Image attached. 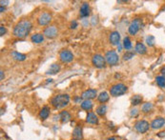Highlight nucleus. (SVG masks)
I'll use <instances>...</instances> for the list:
<instances>
[{
    "label": "nucleus",
    "mask_w": 165,
    "mask_h": 140,
    "mask_svg": "<svg viewBox=\"0 0 165 140\" xmlns=\"http://www.w3.org/2000/svg\"><path fill=\"white\" fill-rule=\"evenodd\" d=\"M91 13V9L88 3H83L80 7V11H79V14H80L81 17H88Z\"/></svg>",
    "instance_id": "4468645a"
},
{
    "label": "nucleus",
    "mask_w": 165,
    "mask_h": 140,
    "mask_svg": "<svg viewBox=\"0 0 165 140\" xmlns=\"http://www.w3.org/2000/svg\"><path fill=\"white\" fill-rule=\"evenodd\" d=\"M151 125L149 124L148 121L146 120H138L135 123V130L138 133H145L147 132L150 129Z\"/></svg>",
    "instance_id": "0eeeda50"
},
{
    "label": "nucleus",
    "mask_w": 165,
    "mask_h": 140,
    "mask_svg": "<svg viewBox=\"0 0 165 140\" xmlns=\"http://www.w3.org/2000/svg\"><path fill=\"white\" fill-rule=\"evenodd\" d=\"M153 109H154V105H153V103L151 102H147V103H144L141 106V112L143 113H149L153 111Z\"/></svg>",
    "instance_id": "4be33fe9"
},
{
    "label": "nucleus",
    "mask_w": 165,
    "mask_h": 140,
    "mask_svg": "<svg viewBox=\"0 0 165 140\" xmlns=\"http://www.w3.org/2000/svg\"><path fill=\"white\" fill-rule=\"evenodd\" d=\"M73 137L75 139H82L83 137V133H82V128L79 127V126H76L74 131H73Z\"/></svg>",
    "instance_id": "aec40b11"
},
{
    "label": "nucleus",
    "mask_w": 165,
    "mask_h": 140,
    "mask_svg": "<svg viewBox=\"0 0 165 140\" xmlns=\"http://www.w3.org/2000/svg\"><path fill=\"white\" fill-rule=\"evenodd\" d=\"M77 27H78V23H77L76 20H74V21H72V22H71V25H70V28H71V29L75 30V29H76Z\"/></svg>",
    "instance_id": "473e14b6"
},
{
    "label": "nucleus",
    "mask_w": 165,
    "mask_h": 140,
    "mask_svg": "<svg viewBox=\"0 0 165 140\" xmlns=\"http://www.w3.org/2000/svg\"><path fill=\"white\" fill-rule=\"evenodd\" d=\"M109 98H110V95L107 92H102L97 96V100H99V102H100L101 104H104V103L108 102Z\"/></svg>",
    "instance_id": "b1692460"
},
{
    "label": "nucleus",
    "mask_w": 165,
    "mask_h": 140,
    "mask_svg": "<svg viewBox=\"0 0 165 140\" xmlns=\"http://www.w3.org/2000/svg\"><path fill=\"white\" fill-rule=\"evenodd\" d=\"M134 56H135V53L132 52H129V51H128L126 53H124V56H123V59H124V60H129V59H131L132 57H134Z\"/></svg>",
    "instance_id": "7c9ffc66"
},
{
    "label": "nucleus",
    "mask_w": 165,
    "mask_h": 140,
    "mask_svg": "<svg viewBox=\"0 0 165 140\" xmlns=\"http://www.w3.org/2000/svg\"><path fill=\"white\" fill-rule=\"evenodd\" d=\"M31 41L34 44H40L44 41V34L42 33H34L31 36Z\"/></svg>",
    "instance_id": "f3484780"
},
{
    "label": "nucleus",
    "mask_w": 165,
    "mask_h": 140,
    "mask_svg": "<svg viewBox=\"0 0 165 140\" xmlns=\"http://www.w3.org/2000/svg\"><path fill=\"white\" fill-rule=\"evenodd\" d=\"M11 57H13L15 60H16V61H24V60L26 59V56L25 54H23L21 52H11Z\"/></svg>",
    "instance_id": "5701e85b"
},
{
    "label": "nucleus",
    "mask_w": 165,
    "mask_h": 140,
    "mask_svg": "<svg viewBox=\"0 0 165 140\" xmlns=\"http://www.w3.org/2000/svg\"><path fill=\"white\" fill-rule=\"evenodd\" d=\"M127 92H128V87L125 84H122V83L115 84L110 88V94L114 97L121 96V95L125 94Z\"/></svg>",
    "instance_id": "7ed1b4c3"
},
{
    "label": "nucleus",
    "mask_w": 165,
    "mask_h": 140,
    "mask_svg": "<svg viewBox=\"0 0 165 140\" xmlns=\"http://www.w3.org/2000/svg\"><path fill=\"white\" fill-rule=\"evenodd\" d=\"M0 11H1V13H3V11H5V8H3V7H1V9H0Z\"/></svg>",
    "instance_id": "58836bf2"
},
{
    "label": "nucleus",
    "mask_w": 165,
    "mask_h": 140,
    "mask_svg": "<svg viewBox=\"0 0 165 140\" xmlns=\"http://www.w3.org/2000/svg\"><path fill=\"white\" fill-rule=\"evenodd\" d=\"M0 75H1V80H3L4 77H5V75H4V72H3V71L0 72Z\"/></svg>",
    "instance_id": "e433bc0d"
},
{
    "label": "nucleus",
    "mask_w": 165,
    "mask_h": 140,
    "mask_svg": "<svg viewBox=\"0 0 165 140\" xmlns=\"http://www.w3.org/2000/svg\"><path fill=\"white\" fill-rule=\"evenodd\" d=\"M105 60L106 62L108 63V65L110 66H115L118 65V61H119V57H118V54L117 53V52L111 50V51H108L105 54Z\"/></svg>",
    "instance_id": "20e7f679"
},
{
    "label": "nucleus",
    "mask_w": 165,
    "mask_h": 140,
    "mask_svg": "<svg viewBox=\"0 0 165 140\" xmlns=\"http://www.w3.org/2000/svg\"><path fill=\"white\" fill-rule=\"evenodd\" d=\"M158 136H160V137H165V132H160V133H158V135H157Z\"/></svg>",
    "instance_id": "c9c22d12"
},
{
    "label": "nucleus",
    "mask_w": 165,
    "mask_h": 140,
    "mask_svg": "<svg viewBox=\"0 0 165 140\" xmlns=\"http://www.w3.org/2000/svg\"><path fill=\"white\" fill-rule=\"evenodd\" d=\"M70 102V96L66 94H60L54 95L51 99V104L53 108L56 109H62L69 105Z\"/></svg>",
    "instance_id": "f03ea898"
},
{
    "label": "nucleus",
    "mask_w": 165,
    "mask_h": 140,
    "mask_svg": "<svg viewBox=\"0 0 165 140\" xmlns=\"http://www.w3.org/2000/svg\"><path fill=\"white\" fill-rule=\"evenodd\" d=\"M156 82L160 88L164 89L165 88V77L163 75H158L156 77Z\"/></svg>",
    "instance_id": "cd10ccee"
},
{
    "label": "nucleus",
    "mask_w": 165,
    "mask_h": 140,
    "mask_svg": "<svg viewBox=\"0 0 165 140\" xmlns=\"http://www.w3.org/2000/svg\"><path fill=\"white\" fill-rule=\"evenodd\" d=\"M59 118L62 123H67L71 120L72 116H71V113L68 111H62L59 114Z\"/></svg>",
    "instance_id": "a211bd4d"
},
{
    "label": "nucleus",
    "mask_w": 165,
    "mask_h": 140,
    "mask_svg": "<svg viewBox=\"0 0 165 140\" xmlns=\"http://www.w3.org/2000/svg\"><path fill=\"white\" fill-rule=\"evenodd\" d=\"M52 20H53L52 14L49 13V11H43V13H41L40 15L38 16L37 23L40 26H47L51 23Z\"/></svg>",
    "instance_id": "423d86ee"
},
{
    "label": "nucleus",
    "mask_w": 165,
    "mask_h": 140,
    "mask_svg": "<svg viewBox=\"0 0 165 140\" xmlns=\"http://www.w3.org/2000/svg\"><path fill=\"white\" fill-rule=\"evenodd\" d=\"M72 140H79V139H75V138H74V139H72Z\"/></svg>",
    "instance_id": "a19ab883"
},
{
    "label": "nucleus",
    "mask_w": 165,
    "mask_h": 140,
    "mask_svg": "<svg viewBox=\"0 0 165 140\" xmlns=\"http://www.w3.org/2000/svg\"><path fill=\"white\" fill-rule=\"evenodd\" d=\"M86 122L89 123V124H97L99 123V117H97V115L95 113H88L87 114V117H86Z\"/></svg>",
    "instance_id": "2eb2a0df"
},
{
    "label": "nucleus",
    "mask_w": 165,
    "mask_h": 140,
    "mask_svg": "<svg viewBox=\"0 0 165 140\" xmlns=\"http://www.w3.org/2000/svg\"><path fill=\"white\" fill-rule=\"evenodd\" d=\"M59 59L62 63H70L74 60V54L70 50H62L59 52Z\"/></svg>",
    "instance_id": "6e6552de"
},
{
    "label": "nucleus",
    "mask_w": 165,
    "mask_h": 140,
    "mask_svg": "<svg viewBox=\"0 0 165 140\" xmlns=\"http://www.w3.org/2000/svg\"><path fill=\"white\" fill-rule=\"evenodd\" d=\"M142 101H143V97L141 95H139V94L134 95L132 97V99H131V103H132L133 106H138L139 104H141Z\"/></svg>",
    "instance_id": "393cba45"
},
{
    "label": "nucleus",
    "mask_w": 165,
    "mask_h": 140,
    "mask_svg": "<svg viewBox=\"0 0 165 140\" xmlns=\"http://www.w3.org/2000/svg\"><path fill=\"white\" fill-rule=\"evenodd\" d=\"M75 101H76V103H80V102H81V98H80V97H76V98H75Z\"/></svg>",
    "instance_id": "f704fd0d"
},
{
    "label": "nucleus",
    "mask_w": 165,
    "mask_h": 140,
    "mask_svg": "<svg viewBox=\"0 0 165 140\" xmlns=\"http://www.w3.org/2000/svg\"><path fill=\"white\" fill-rule=\"evenodd\" d=\"M109 41L110 43L114 46H118L120 43V33L117 31L112 32L109 36Z\"/></svg>",
    "instance_id": "ddd939ff"
},
{
    "label": "nucleus",
    "mask_w": 165,
    "mask_h": 140,
    "mask_svg": "<svg viewBox=\"0 0 165 140\" xmlns=\"http://www.w3.org/2000/svg\"><path fill=\"white\" fill-rule=\"evenodd\" d=\"M161 72H162V74H163V76L165 77V67H164V68L161 70Z\"/></svg>",
    "instance_id": "4c0bfd02"
},
{
    "label": "nucleus",
    "mask_w": 165,
    "mask_h": 140,
    "mask_svg": "<svg viewBox=\"0 0 165 140\" xmlns=\"http://www.w3.org/2000/svg\"><path fill=\"white\" fill-rule=\"evenodd\" d=\"M123 47L128 51L132 49V42H131V39L129 37H125L123 39Z\"/></svg>",
    "instance_id": "c85d7f7f"
},
{
    "label": "nucleus",
    "mask_w": 165,
    "mask_h": 140,
    "mask_svg": "<svg viewBox=\"0 0 165 140\" xmlns=\"http://www.w3.org/2000/svg\"><path fill=\"white\" fill-rule=\"evenodd\" d=\"M92 63L93 65L95 67V68H99V69H101V68H104L105 65H106V60H105V57H103L101 54H95L92 58Z\"/></svg>",
    "instance_id": "1a4fd4ad"
},
{
    "label": "nucleus",
    "mask_w": 165,
    "mask_h": 140,
    "mask_svg": "<svg viewBox=\"0 0 165 140\" xmlns=\"http://www.w3.org/2000/svg\"><path fill=\"white\" fill-rule=\"evenodd\" d=\"M135 51L139 54H145L147 52V49H146V47L143 43H141V42H138L135 47Z\"/></svg>",
    "instance_id": "412c9836"
},
{
    "label": "nucleus",
    "mask_w": 165,
    "mask_h": 140,
    "mask_svg": "<svg viewBox=\"0 0 165 140\" xmlns=\"http://www.w3.org/2000/svg\"><path fill=\"white\" fill-rule=\"evenodd\" d=\"M97 95V93H96V90H94V89H88L86 91H84L81 94V98H83L84 100H92L95 98Z\"/></svg>",
    "instance_id": "f8f14e48"
},
{
    "label": "nucleus",
    "mask_w": 165,
    "mask_h": 140,
    "mask_svg": "<svg viewBox=\"0 0 165 140\" xmlns=\"http://www.w3.org/2000/svg\"><path fill=\"white\" fill-rule=\"evenodd\" d=\"M44 36H46L49 39H53L54 37H57L58 34V30L56 26H49L44 30L43 33Z\"/></svg>",
    "instance_id": "9d476101"
},
{
    "label": "nucleus",
    "mask_w": 165,
    "mask_h": 140,
    "mask_svg": "<svg viewBox=\"0 0 165 140\" xmlns=\"http://www.w3.org/2000/svg\"><path fill=\"white\" fill-rule=\"evenodd\" d=\"M81 108L85 111H91L92 109L94 107V103L92 102L91 100H84L81 102Z\"/></svg>",
    "instance_id": "a878e982"
},
{
    "label": "nucleus",
    "mask_w": 165,
    "mask_h": 140,
    "mask_svg": "<svg viewBox=\"0 0 165 140\" xmlns=\"http://www.w3.org/2000/svg\"><path fill=\"white\" fill-rule=\"evenodd\" d=\"M150 125H151L152 129H154V130H160V129H161V128H163L164 125H165V118L164 117H161V116L156 117L154 120L152 121V123Z\"/></svg>",
    "instance_id": "9b49d317"
},
{
    "label": "nucleus",
    "mask_w": 165,
    "mask_h": 140,
    "mask_svg": "<svg viewBox=\"0 0 165 140\" xmlns=\"http://www.w3.org/2000/svg\"><path fill=\"white\" fill-rule=\"evenodd\" d=\"M6 32H7V31H6V28L5 27H3V26L0 27V35L3 36L6 33Z\"/></svg>",
    "instance_id": "72a5a7b5"
},
{
    "label": "nucleus",
    "mask_w": 165,
    "mask_h": 140,
    "mask_svg": "<svg viewBox=\"0 0 165 140\" xmlns=\"http://www.w3.org/2000/svg\"><path fill=\"white\" fill-rule=\"evenodd\" d=\"M108 140H117V139H115V137H111V138H109Z\"/></svg>",
    "instance_id": "ea45409f"
},
{
    "label": "nucleus",
    "mask_w": 165,
    "mask_h": 140,
    "mask_svg": "<svg viewBox=\"0 0 165 140\" xmlns=\"http://www.w3.org/2000/svg\"><path fill=\"white\" fill-rule=\"evenodd\" d=\"M95 112H96L97 114L99 115V116H104V115L106 114V113H107V106L105 104H101V105H99V107L96 108Z\"/></svg>",
    "instance_id": "bb28decb"
},
{
    "label": "nucleus",
    "mask_w": 165,
    "mask_h": 140,
    "mask_svg": "<svg viewBox=\"0 0 165 140\" xmlns=\"http://www.w3.org/2000/svg\"><path fill=\"white\" fill-rule=\"evenodd\" d=\"M141 26H142V19L141 18H136V19H134L131 22L129 29H128V32H129L131 35H136L139 32Z\"/></svg>",
    "instance_id": "39448f33"
},
{
    "label": "nucleus",
    "mask_w": 165,
    "mask_h": 140,
    "mask_svg": "<svg viewBox=\"0 0 165 140\" xmlns=\"http://www.w3.org/2000/svg\"><path fill=\"white\" fill-rule=\"evenodd\" d=\"M50 113H51L50 108H49L48 106H44L39 112V118L43 121L46 120L49 117V115H50Z\"/></svg>",
    "instance_id": "dca6fc26"
},
{
    "label": "nucleus",
    "mask_w": 165,
    "mask_h": 140,
    "mask_svg": "<svg viewBox=\"0 0 165 140\" xmlns=\"http://www.w3.org/2000/svg\"><path fill=\"white\" fill-rule=\"evenodd\" d=\"M33 24L28 19H23L16 23L14 28V35L17 38H25L26 36L32 31Z\"/></svg>",
    "instance_id": "f257e3e1"
},
{
    "label": "nucleus",
    "mask_w": 165,
    "mask_h": 140,
    "mask_svg": "<svg viewBox=\"0 0 165 140\" xmlns=\"http://www.w3.org/2000/svg\"><path fill=\"white\" fill-rule=\"evenodd\" d=\"M60 71V65L57 63H53L50 66L49 70L46 72L47 75H57V72Z\"/></svg>",
    "instance_id": "6ab92c4d"
},
{
    "label": "nucleus",
    "mask_w": 165,
    "mask_h": 140,
    "mask_svg": "<svg viewBox=\"0 0 165 140\" xmlns=\"http://www.w3.org/2000/svg\"><path fill=\"white\" fill-rule=\"evenodd\" d=\"M138 109H133V110H131V113H130V115L133 117H135V116H138Z\"/></svg>",
    "instance_id": "2f4dec72"
},
{
    "label": "nucleus",
    "mask_w": 165,
    "mask_h": 140,
    "mask_svg": "<svg viewBox=\"0 0 165 140\" xmlns=\"http://www.w3.org/2000/svg\"><path fill=\"white\" fill-rule=\"evenodd\" d=\"M146 42L149 45V47H153L155 45V37L153 35H149L147 38H146Z\"/></svg>",
    "instance_id": "c756f323"
},
{
    "label": "nucleus",
    "mask_w": 165,
    "mask_h": 140,
    "mask_svg": "<svg viewBox=\"0 0 165 140\" xmlns=\"http://www.w3.org/2000/svg\"><path fill=\"white\" fill-rule=\"evenodd\" d=\"M148 140H155V139H148Z\"/></svg>",
    "instance_id": "79ce46f5"
}]
</instances>
